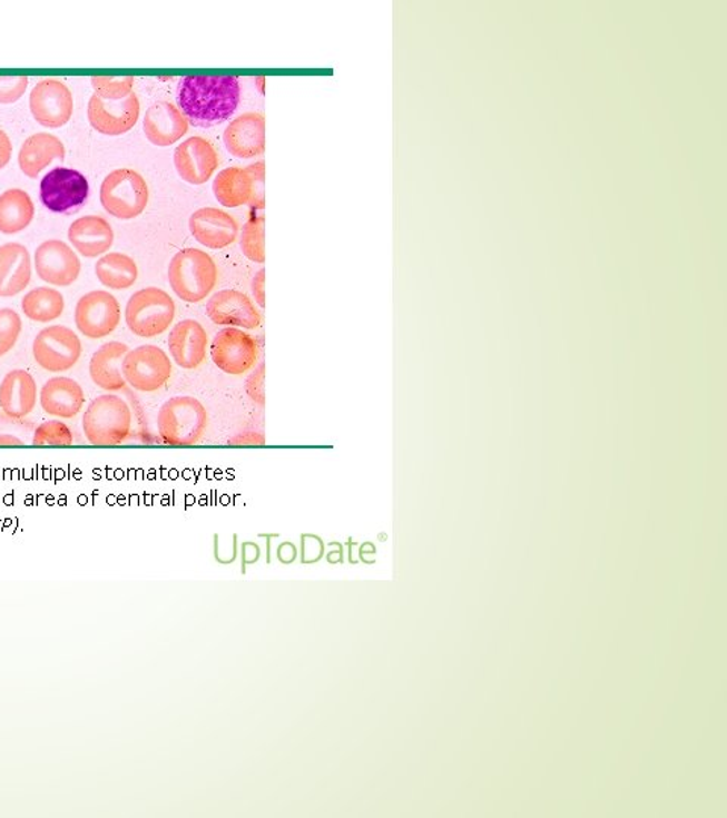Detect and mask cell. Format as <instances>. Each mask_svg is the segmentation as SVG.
<instances>
[{
  "label": "cell",
  "instance_id": "6da1fadb",
  "mask_svg": "<svg viewBox=\"0 0 727 818\" xmlns=\"http://www.w3.org/2000/svg\"><path fill=\"white\" fill-rule=\"evenodd\" d=\"M242 96L235 77H185L179 83L178 102L188 125L216 126L237 111Z\"/></svg>",
  "mask_w": 727,
  "mask_h": 818
},
{
  "label": "cell",
  "instance_id": "7a4b0ae2",
  "mask_svg": "<svg viewBox=\"0 0 727 818\" xmlns=\"http://www.w3.org/2000/svg\"><path fill=\"white\" fill-rule=\"evenodd\" d=\"M157 423L167 446L190 447L204 438L208 413L196 397L175 396L159 408Z\"/></svg>",
  "mask_w": 727,
  "mask_h": 818
},
{
  "label": "cell",
  "instance_id": "3957f363",
  "mask_svg": "<svg viewBox=\"0 0 727 818\" xmlns=\"http://www.w3.org/2000/svg\"><path fill=\"white\" fill-rule=\"evenodd\" d=\"M217 276L214 259L196 247L178 252L169 264L170 287L180 300L188 304L207 299L216 287Z\"/></svg>",
  "mask_w": 727,
  "mask_h": 818
},
{
  "label": "cell",
  "instance_id": "277c9868",
  "mask_svg": "<svg viewBox=\"0 0 727 818\" xmlns=\"http://www.w3.org/2000/svg\"><path fill=\"white\" fill-rule=\"evenodd\" d=\"M82 430L92 446H119L132 430V413L124 398L116 394H104L88 405Z\"/></svg>",
  "mask_w": 727,
  "mask_h": 818
},
{
  "label": "cell",
  "instance_id": "5b68a950",
  "mask_svg": "<svg viewBox=\"0 0 727 818\" xmlns=\"http://www.w3.org/2000/svg\"><path fill=\"white\" fill-rule=\"evenodd\" d=\"M176 316L175 300L161 288L147 287L134 293L126 305L125 318L130 333L155 338L166 333Z\"/></svg>",
  "mask_w": 727,
  "mask_h": 818
},
{
  "label": "cell",
  "instance_id": "8992f818",
  "mask_svg": "<svg viewBox=\"0 0 727 818\" xmlns=\"http://www.w3.org/2000/svg\"><path fill=\"white\" fill-rule=\"evenodd\" d=\"M149 203V187L138 171H111L100 186V204L105 211L120 220H130L145 211Z\"/></svg>",
  "mask_w": 727,
  "mask_h": 818
},
{
  "label": "cell",
  "instance_id": "52a82bcc",
  "mask_svg": "<svg viewBox=\"0 0 727 818\" xmlns=\"http://www.w3.org/2000/svg\"><path fill=\"white\" fill-rule=\"evenodd\" d=\"M121 372L130 387L137 392L153 393L169 382L174 366L166 352L153 344H145L126 354Z\"/></svg>",
  "mask_w": 727,
  "mask_h": 818
},
{
  "label": "cell",
  "instance_id": "ba28073f",
  "mask_svg": "<svg viewBox=\"0 0 727 818\" xmlns=\"http://www.w3.org/2000/svg\"><path fill=\"white\" fill-rule=\"evenodd\" d=\"M82 354V343L69 327L55 325L40 331L32 344L37 364L49 373H62L77 366Z\"/></svg>",
  "mask_w": 727,
  "mask_h": 818
},
{
  "label": "cell",
  "instance_id": "9c48e42d",
  "mask_svg": "<svg viewBox=\"0 0 727 818\" xmlns=\"http://www.w3.org/2000/svg\"><path fill=\"white\" fill-rule=\"evenodd\" d=\"M258 355L255 338L238 327H223L213 339V363L226 375H246L254 368Z\"/></svg>",
  "mask_w": 727,
  "mask_h": 818
},
{
  "label": "cell",
  "instance_id": "30bf717a",
  "mask_svg": "<svg viewBox=\"0 0 727 818\" xmlns=\"http://www.w3.org/2000/svg\"><path fill=\"white\" fill-rule=\"evenodd\" d=\"M121 308L119 300L104 289L87 293L78 300L75 323L79 333L87 338L99 339L115 333L120 325Z\"/></svg>",
  "mask_w": 727,
  "mask_h": 818
},
{
  "label": "cell",
  "instance_id": "8fae6325",
  "mask_svg": "<svg viewBox=\"0 0 727 818\" xmlns=\"http://www.w3.org/2000/svg\"><path fill=\"white\" fill-rule=\"evenodd\" d=\"M90 186L81 171L55 167L40 184V199L49 211L67 213L86 203Z\"/></svg>",
  "mask_w": 727,
  "mask_h": 818
},
{
  "label": "cell",
  "instance_id": "7c38bea8",
  "mask_svg": "<svg viewBox=\"0 0 727 818\" xmlns=\"http://www.w3.org/2000/svg\"><path fill=\"white\" fill-rule=\"evenodd\" d=\"M29 107L37 124L50 129L61 128L73 116V95L65 82L45 79L33 87Z\"/></svg>",
  "mask_w": 727,
  "mask_h": 818
},
{
  "label": "cell",
  "instance_id": "4fadbf2b",
  "mask_svg": "<svg viewBox=\"0 0 727 818\" xmlns=\"http://www.w3.org/2000/svg\"><path fill=\"white\" fill-rule=\"evenodd\" d=\"M33 262L39 278L55 287H69L81 275L77 252L61 240L41 243Z\"/></svg>",
  "mask_w": 727,
  "mask_h": 818
},
{
  "label": "cell",
  "instance_id": "5bb4252c",
  "mask_svg": "<svg viewBox=\"0 0 727 818\" xmlns=\"http://www.w3.org/2000/svg\"><path fill=\"white\" fill-rule=\"evenodd\" d=\"M138 117H140V100L134 93L117 102L92 95L88 102V120L92 128L104 136H124L137 125Z\"/></svg>",
  "mask_w": 727,
  "mask_h": 818
},
{
  "label": "cell",
  "instance_id": "9a60e30c",
  "mask_svg": "<svg viewBox=\"0 0 727 818\" xmlns=\"http://www.w3.org/2000/svg\"><path fill=\"white\" fill-rule=\"evenodd\" d=\"M175 167L180 178L191 186H200L213 178L218 167L214 146L202 137H190L175 150Z\"/></svg>",
  "mask_w": 727,
  "mask_h": 818
},
{
  "label": "cell",
  "instance_id": "2e32d148",
  "mask_svg": "<svg viewBox=\"0 0 727 818\" xmlns=\"http://www.w3.org/2000/svg\"><path fill=\"white\" fill-rule=\"evenodd\" d=\"M207 316L218 326L256 329L261 325V314L254 302L237 289H222L213 295L207 304Z\"/></svg>",
  "mask_w": 727,
  "mask_h": 818
},
{
  "label": "cell",
  "instance_id": "e0dca14e",
  "mask_svg": "<svg viewBox=\"0 0 727 818\" xmlns=\"http://www.w3.org/2000/svg\"><path fill=\"white\" fill-rule=\"evenodd\" d=\"M223 142L235 158L259 157L266 150V119L259 112H246L230 121Z\"/></svg>",
  "mask_w": 727,
  "mask_h": 818
},
{
  "label": "cell",
  "instance_id": "ac0fdd59",
  "mask_svg": "<svg viewBox=\"0 0 727 818\" xmlns=\"http://www.w3.org/2000/svg\"><path fill=\"white\" fill-rule=\"evenodd\" d=\"M193 237L208 249H225L237 242L239 226L230 214L218 208H200L190 217Z\"/></svg>",
  "mask_w": 727,
  "mask_h": 818
},
{
  "label": "cell",
  "instance_id": "d6986e66",
  "mask_svg": "<svg viewBox=\"0 0 727 818\" xmlns=\"http://www.w3.org/2000/svg\"><path fill=\"white\" fill-rule=\"evenodd\" d=\"M208 335L205 327L197 321L176 323L169 335V351L171 358L179 367L195 371L207 358Z\"/></svg>",
  "mask_w": 727,
  "mask_h": 818
},
{
  "label": "cell",
  "instance_id": "ffe728a7",
  "mask_svg": "<svg viewBox=\"0 0 727 818\" xmlns=\"http://www.w3.org/2000/svg\"><path fill=\"white\" fill-rule=\"evenodd\" d=\"M143 129L153 145L167 148L188 132V120L174 104L157 102L147 109Z\"/></svg>",
  "mask_w": 727,
  "mask_h": 818
},
{
  "label": "cell",
  "instance_id": "44dd1931",
  "mask_svg": "<svg viewBox=\"0 0 727 818\" xmlns=\"http://www.w3.org/2000/svg\"><path fill=\"white\" fill-rule=\"evenodd\" d=\"M40 404L45 413L53 417L73 418L86 405V393L77 381L57 376L46 382L41 388Z\"/></svg>",
  "mask_w": 727,
  "mask_h": 818
},
{
  "label": "cell",
  "instance_id": "7402d4cb",
  "mask_svg": "<svg viewBox=\"0 0 727 818\" xmlns=\"http://www.w3.org/2000/svg\"><path fill=\"white\" fill-rule=\"evenodd\" d=\"M37 382L27 371H11L0 382V410L11 418H24L37 405Z\"/></svg>",
  "mask_w": 727,
  "mask_h": 818
},
{
  "label": "cell",
  "instance_id": "603a6c76",
  "mask_svg": "<svg viewBox=\"0 0 727 818\" xmlns=\"http://www.w3.org/2000/svg\"><path fill=\"white\" fill-rule=\"evenodd\" d=\"M69 240L82 257L98 258L111 249L115 230L104 217L86 216L70 225Z\"/></svg>",
  "mask_w": 727,
  "mask_h": 818
},
{
  "label": "cell",
  "instance_id": "cb8c5ba5",
  "mask_svg": "<svg viewBox=\"0 0 727 818\" xmlns=\"http://www.w3.org/2000/svg\"><path fill=\"white\" fill-rule=\"evenodd\" d=\"M32 263L27 247L19 243L0 246V297L20 295L31 283Z\"/></svg>",
  "mask_w": 727,
  "mask_h": 818
},
{
  "label": "cell",
  "instance_id": "d4e9b609",
  "mask_svg": "<svg viewBox=\"0 0 727 818\" xmlns=\"http://www.w3.org/2000/svg\"><path fill=\"white\" fill-rule=\"evenodd\" d=\"M129 347L124 343L109 342L95 352L90 361V376L92 382L105 392H120L126 381L121 364Z\"/></svg>",
  "mask_w": 727,
  "mask_h": 818
},
{
  "label": "cell",
  "instance_id": "484cf974",
  "mask_svg": "<svg viewBox=\"0 0 727 818\" xmlns=\"http://www.w3.org/2000/svg\"><path fill=\"white\" fill-rule=\"evenodd\" d=\"M65 157L66 148L60 138L40 132L24 140L19 152V166L28 178L36 179L50 162Z\"/></svg>",
  "mask_w": 727,
  "mask_h": 818
},
{
  "label": "cell",
  "instance_id": "4316f807",
  "mask_svg": "<svg viewBox=\"0 0 727 818\" xmlns=\"http://www.w3.org/2000/svg\"><path fill=\"white\" fill-rule=\"evenodd\" d=\"M213 191L223 207H243V205H249L252 197H254V178L247 169L229 167V169L222 170L216 176L213 183Z\"/></svg>",
  "mask_w": 727,
  "mask_h": 818
},
{
  "label": "cell",
  "instance_id": "83f0119b",
  "mask_svg": "<svg viewBox=\"0 0 727 818\" xmlns=\"http://www.w3.org/2000/svg\"><path fill=\"white\" fill-rule=\"evenodd\" d=\"M36 207L31 196L20 188H11L0 195V233L12 235L22 233L33 220Z\"/></svg>",
  "mask_w": 727,
  "mask_h": 818
},
{
  "label": "cell",
  "instance_id": "f1b7e54d",
  "mask_svg": "<svg viewBox=\"0 0 727 818\" xmlns=\"http://www.w3.org/2000/svg\"><path fill=\"white\" fill-rule=\"evenodd\" d=\"M96 276L104 287L128 289L137 283L138 267L136 262L120 252H109L96 263Z\"/></svg>",
  "mask_w": 727,
  "mask_h": 818
},
{
  "label": "cell",
  "instance_id": "f546056e",
  "mask_svg": "<svg viewBox=\"0 0 727 818\" xmlns=\"http://www.w3.org/2000/svg\"><path fill=\"white\" fill-rule=\"evenodd\" d=\"M65 297L58 289L49 287L33 288L22 299V312L29 321L49 323L57 321L65 313Z\"/></svg>",
  "mask_w": 727,
  "mask_h": 818
},
{
  "label": "cell",
  "instance_id": "4dcf8cb0",
  "mask_svg": "<svg viewBox=\"0 0 727 818\" xmlns=\"http://www.w3.org/2000/svg\"><path fill=\"white\" fill-rule=\"evenodd\" d=\"M266 218L263 216L252 217L242 230V245L243 255L250 262L256 264L266 263Z\"/></svg>",
  "mask_w": 727,
  "mask_h": 818
},
{
  "label": "cell",
  "instance_id": "1f68e13d",
  "mask_svg": "<svg viewBox=\"0 0 727 818\" xmlns=\"http://www.w3.org/2000/svg\"><path fill=\"white\" fill-rule=\"evenodd\" d=\"M71 444H73V434L70 427L61 421L41 423L32 438V446L36 447H69Z\"/></svg>",
  "mask_w": 727,
  "mask_h": 818
},
{
  "label": "cell",
  "instance_id": "d6a6232c",
  "mask_svg": "<svg viewBox=\"0 0 727 818\" xmlns=\"http://www.w3.org/2000/svg\"><path fill=\"white\" fill-rule=\"evenodd\" d=\"M134 82L136 79L132 77L112 78V77H95L91 78V86L95 88L96 96L100 99L111 100H124L128 96L132 95Z\"/></svg>",
  "mask_w": 727,
  "mask_h": 818
},
{
  "label": "cell",
  "instance_id": "836d02e7",
  "mask_svg": "<svg viewBox=\"0 0 727 818\" xmlns=\"http://www.w3.org/2000/svg\"><path fill=\"white\" fill-rule=\"evenodd\" d=\"M22 318L11 308L0 309V337L16 346L17 339L22 334Z\"/></svg>",
  "mask_w": 727,
  "mask_h": 818
},
{
  "label": "cell",
  "instance_id": "e575fe53",
  "mask_svg": "<svg viewBox=\"0 0 727 818\" xmlns=\"http://www.w3.org/2000/svg\"><path fill=\"white\" fill-rule=\"evenodd\" d=\"M27 77H0V104H14L27 91Z\"/></svg>",
  "mask_w": 727,
  "mask_h": 818
},
{
  "label": "cell",
  "instance_id": "d590c367",
  "mask_svg": "<svg viewBox=\"0 0 727 818\" xmlns=\"http://www.w3.org/2000/svg\"><path fill=\"white\" fill-rule=\"evenodd\" d=\"M325 556V541L315 534L301 535V562L302 564H315Z\"/></svg>",
  "mask_w": 727,
  "mask_h": 818
},
{
  "label": "cell",
  "instance_id": "8d00e7d4",
  "mask_svg": "<svg viewBox=\"0 0 727 818\" xmlns=\"http://www.w3.org/2000/svg\"><path fill=\"white\" fill-rule=\"evenodd\" d=\"M264 384H266V364L261 363L246 381L247 396L261 406L266 405V387H264Z\"/></svg>",
  "mask_w": 727,
  "mask_h": 818
},
{
  "label": "cell",
  "instance_id": "74e56055",
  "mask_svg": "<svg viewBox=\"0 0 727 818\" xmlns=\"http://www.w3.org/2000/svg\"><path fill=\"white\" fill-rule=\"evenodd\" d=\"M250 171L252 178H254L255 191L252 197L250 204L254 208H264V184H266V164L264 161L252 164L247 167Z\"/></svg>",
  "mask_w": 727,
  "mask_h": 818
},
{
  "label": "cell",
  "instance_id": "f35d334b",
  "mask_svg": "<svg viewBox=\"0 0 727 818\" xmlns=\"http://www.w3.org/2000/svg\"><path fill=\"white\" fill-rule=\"evenodd\" d=\"M252 295L261 308H266V270L261 268L252 279Z\"/></svg>",
  "mask_w": 727,
  "mask_h": 818
},
{
  "label": "cell",
  "instance_id": "ab89813d",
  "mask_svg": "<svg viewBox=\"0 0 727 818\" xmlns=\"http://www.w3.org/2000/svg\"><path fill=\"white\" fill-rule=\"evenodd\" d=\"M261 558V548L258 544L254 543V541H245L242 545V560H243V569L242 572L246 573L247 565H254L256 562L259 561Z\"/></svg>",
  "mask_w": 727,
  "mask_h": 818
},
{
  "label": "cell",
  "instance_id": "60d3db41",
  "mask_svg": "<svg viewBox=\"0 0 727 818\" xmlns=\"http://www.w3.org/2000/svg\"><path fill=\"white\" fill-rule=\"evenodd\" d=\"M230 446H264L266 438L259 432H245V434L235 436L230 440Z\"/></svg>",
  "mask_w": 727,
  "mask_h": 818
},
{
  "label": "cell",
  "instance_id": "b9f144b4",
  "mask_svg": "<svg viewBox=\"0 0 727 818\" xmlns=\"http://www.w3.org/2000/svg\"><path fill=\"white\" fill-rule=\"evenodd\" d=\"M297 555H299V553H297V545L292 543V541L281 543L276 551L277 560H279L281 564L284 565L293 564V562L297 560Z\"/></svg>",
  "mask_w": 727,
  "mask_h": 818
},
{
  "label": "cell",
  "instance_id": "7bdbcfd3",
  "mask_svg": "<svg viewBox=\"0 0 727 818\" xmlns=\"http://www.w3.org/2000/svg\"><path fill=\"white\" fill-rule=\"evenodd\" d=\"M11 155L12 142L10 140V137L7 136L6 131H2V129H0V170H2L3 167H7L8 162L11 161Z\"/></svg>",
  "mask_w": 727,
  "mask_h": 818
},
{
  "label": "cell",
  "instance_id": "ee69618b",
  "mask_svg": "<svg viewBox=\"0 0 727 818\" xmlns=\"http://www.w3.org/2000/svg\"><path fill=\"white\" fill-rule=\"evenodd\" d=\"M331 544L335 545V549L337 551H331L326 553V561L330 562V564H343L344 562V545L342 543H338V541H332Z\"/></svg>",
  "mask_w": 727,
  "mask_h": 818
},
{
  "label": "cell",
  "instance_id": "f6af8a7d",
  "mask_svg": "<svg viewBox=\"0 0 727 818\" xmlns=\"http://www.w3.org/2000/svg\"><path fill=\"white\" fill-rule=\"evenodd\" d=\"M24 443L22 440L17 438L14 435L0 434V447H23Z\"/></svg>",
  "mask_w": 727,
  "mask_h": 818
},
{
  "label": "cell",
  "instance_id": "bcb514c9",
  "mask_svg": "<svg viewBox=\"0 0 727 818\" xmlns=\"http://www.w3.org/2000/svg\"><path fill=\"white\" fill-rule=\"evenodd\" d=\"M365 555H376V548L375 544L369 543V541H365V543L361 544L358 548V560H363Z\"/></svg>",
  "mask_w": 727,
  "mask_h": 818
},
{
  "label": "cell",
  "instance_id": "7dc6e473",
  "mask_svg": "<svg viewBox=\"0 0 727 818\" xmlns=\"http://www.w3.org/2000/svg\"><path fill=\"white\" fill-rule=\"evenodd\" d=\"M259 539H267V564L272 562V540L277 539V534H259Z\"/></svg>",
  "mask_w": 727,
  "mask_h": 818
},
{
  "label": "cell",
  "instance_id": "c3c4849f",
  "mask_svg": "<svg viewBox=\"0 0 727 818\" xmlns=\"http://www.w3.org/2000/svg\"><path fill=\"white\" fill-rule=\"evenodd\" d=\"M346 545H348V564H358V561L353 558L355 555V549L358 548V543H353L351 540Z\"/></svg>",
  "mask_w": 727,
  "mask_h": 818
},
{
  "label": "cell",
  "instance_id": "681fc988",
  "mask_svg": "<svg viewBox=\"0 0 727 818\" xmlns=\"http://www.w3.org/2000/svg\"><path fill=\"white\" fill-rule=\"evenodd\" d=\"M12 349V346L10 343H7L6 339L0 337V356L7 355L8 352Z\"/></svg>",
  "mask_w": 727,
  "mask_h": 818
}]
</instances>
